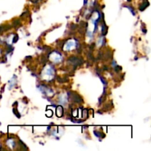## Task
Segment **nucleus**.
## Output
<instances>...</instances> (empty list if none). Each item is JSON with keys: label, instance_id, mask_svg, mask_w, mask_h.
<instances>
[{"label": "nucleus", "instance_id": "obj_1", "mask_svg": "<svg viewBox=\"0 0 151 151\" xmlns=\"http://www.w3.org/2000/svg\"><path fill=\"white\" fill-rule=\"evenodd\" d=\"M50 60L54 61L55 63H57L61 60V55L56 52H53L50 55Z\"/></svg>", "mask_w": 151, "mask_h": 151}, {"label": "nucleus", "instance_id": "obj_2", "mask_svg": "<svg viewBox=\"0 0 151 151\" xmlns=\"http://www.w3.org/2000/svg\"><path fill=\"white\" fill-rule=\"evenodd\" d=\"M75 46H76V43L75 41H69L67 44H65L64 47H63V49L65 51H69L71 49H74L75 48Z\"/></svg>", "mask_w": 151, "mask_h": 151}, {"label": "nucleus", "instance_id": "obj_3", "mask_svg": "<svg viewBox=\"0 0 151 151\" xmlns=\"http://www.w3.org/2000/svg\"><path fill=\"white\" fill-rule=\"evenodd\" d=\"M56 114L58 117H62L63 115V108L61 106H58L57 107V111H56Z\"/></svg>", "mask_w": 151, "mask_h": 151}]
</instances>
